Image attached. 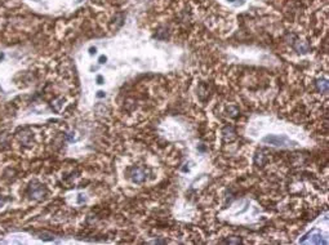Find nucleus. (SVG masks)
Wrapping results in <instances>:
<instances>
[{
    "label": "nucleus",
    "instance_id": "nucleus-1",
    "mask_svg": "<svg viewBox=\"0 0 329 245\" xmlns=\"http://www.w3.org/2000/svg\"><path fill=\"white\" fill-rule=\"evenodd\" d=\"M265 143L267 145H272V146H278V147H283V146H290L292 145V141L288 139L285 136H276V134H268L265 138L262 139Z\"/></svg>",
    "mask_w": 329,
    "mask_h": 245
},
{
    "label": "nucleus",
    "instance_id": "nucleus-2",
    "mask_svg": "<svg viewBox=\"0 0 329 245\" xmlns=\"http://www.w3.org/2000/svg\"><path fill=\"white\" fill-rule=\"evenodd\" d=\"M30 196L34 199H42L44 196V187L42 184L34 182L30 186Z\"/></svg>",
    "mask_w": 329,
    "mask_h": 245
},
{
    "label": "nucleus",
    "instance_id": "nucleus-3",
    "mask_svg": "<svg viewBox=\"0 0 329 245\" xmlns=\"http://www.w3.org/2000/svg\"><path fill=\"white\" fill-rule=\"evenodd\" d=\"M131 178L134 183H142L146 178L145 170L141 169V168H133V170L131 173Z\"/></svg>",
    "mask_w": 329,
    "mask_h": 245
},
{
    "label": "nucleus",
    "instance_id": "nucleus-4",
    "mask_svg": "<svg viewBox=\"0 0 329 245\" xmlns=\"http://www.w3.org/2000/svg\"><path fill=\"white\" fill-rule=\"evenodd\" d=\"M318 85H319V89L323 90L324 93L328 92V84H326V81H319Z\"/></svg>",
    "mask_w": 329,
    "mask_h": 245
},
{
    "label": "nucleus",
    "instance_id": "nucleus-5",
    "mask_svg": "<svg viewBox=\"0 0 329 245\" xmlns=\"http://www.w3.org/2000/svg\"><path fill=\"white\" fill-rule=\"evenodd\" d=\"M106 61H107V57H106V56H101V57H100V59H98V62H100L101 65H103Z\"/></svg>",
    "mask_w": 329,
    "mask_h": 245
},
{
    "label": "nucleus",
    "instance_id": "nucleus-6",
    "mask_svg": "<svg viewBox=\"0 0 329 245\" xmlns=\"http://www.w3.org/2000/svg\"><path fill=\"white\" fill-rule=\"evenodd\" d=\"M97 83H98V84H102V83H103V78H102V76H97Z\"/></svg>",
    "mask_w": 329,
    "mask_h": 245
},
{
    "label": "nucleus",
    "instance_id": "nucleus-7",
    "mask_svg": "<svg viewBox=\"0 0 329 245\" xmlns=\"http://www.w3.org/2000/svg\"><path fill=\"white\" fill-rule=\"evenodd\" d=\"M96 52H97V49H96V48H90V49H89V53H90V54H96Z\"/></svg>",
    "mask_w": 329,
    "mask_h": 245
},
{
    "label": "nucleus",
    "instance_id": "nucleus-8",
    "mask_svg": "<svg viewBox=\"0 0 329 245\" xmlns=\"http://www.w3.org/2000/svg\"><path fill=\"white\" fill-rule=\"evenodd\" d=\"M97 97H100V98H101V97H105V93H103V92H98V93H97Z\"/></svg>",
    "mask_w": 329,
    "mask_h": 245
},
{
    "label": "nucleus",
    "instance_id": "nucleus-9",
    "mask_svg": "<svg viewBox=\"0 0 329 245\" xmlns=\"http://www.w3.org/2000/svg\"><path fill=\"white\" fill-rule=\"evenodd\" d=\"M229 1H234V0H229Z\"/></svg>",
    "mask_w": 329,
    "mask_h": 245
},
{
    "label": "nucleus",
    "instance_id": "nucleus-10",
    "mask_svg": "<svg viewBox=\"0 0 329 245\" xmlns=\"http://www.w3.org/2000/svg\"><path fill=\"white\" fill-rule=\"evenodd\" d=\"M0 89H1V88H0Z\"/></svg>",
    "mask_w": 329,
    "mask_h": 245
}]
</instances>
